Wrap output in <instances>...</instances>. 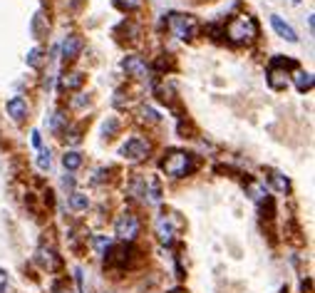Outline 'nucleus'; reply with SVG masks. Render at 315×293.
<instances>
[{"label":"nucleus","instance_id":"nucleus-18","mask_svg":"<svg viewBox=\"0 0 315 293\" xmlns=\"http://www.w3.org/2000/svg\"><path fill=\"white\" fill-rule=\"evenodd\" d=\"M139 114H142V122H146V124H154V122H159V114H156V110L154 107H142L139 110Z\"/></svg>","mask_w":315,"mask_h":293},{"label":"nucleus","instance_id":"nucleus-12","mask_svg":"<svg viewBox=\"0 0 315 293\" xmlns=\"http://www.w3.org/2000/svg\"><path fill=\"white\" fill-rule=\"evenodd\" d=\"M38 261H40L48 271H55V268L60 266V258L55 256V251H52V248H45V246L38 248Z\"/></svg>","mask_w":315,"mask_h":293},{"label":"nucleus","instance_id":"nucleus-22","mask_svg":"<svg viewBox=\"0 0 315 293\" xmlns=\"http://www.w3.org/2000/svg\"><path fill=\"white\" fill-rule=\"evenodd\" d=\"M38 166H40V169H50V166H52V156H50L48 149H42V152L38 154Z\"/></svg>","mask_w":315,"mask_h":293},{"label":"nucleus","instance_id":"nucleus-14","mask_svg":"<svg viewBox=\"0 0 315 293\" xmlns=\"http://www.w3.org/2000/svg\"><path fill=\"white\" fill-rule=\"evenodd\" d=\"M62 164H64V169H67V172L80 169V166H82V154H80V152H74V149L64 152V154H62Z\"/></svg>","mask_w":315,"mask_h":293},{"label":"nucleus","instance_id":"nucleus-2","mask_svg":"<svg viewBox=\"0 0 315 293\" xmlns=\"http://www.w3.org/2000/svg\"><path fill=\"white\" fill-rule=\"evenodd\" d=\"M162 169H164V174H169L174 179H182V176H186L196 169V159L186 152H169L162 159Z\"/></svg>","mask_w":315,"mask_h":293},{"label":"nucleus","instance_id":"nucleus-7","mask_svg":"<svg viewBox=\"0 0 315 293\" xmlns=\"http://www.w3.org/2000/svg\"><path fill=\"white\" fill-rule=\"evenodd\" d=\"M122 70L126 74H132V77H144V74L149 72L146 60H142L139 55H126L124 60H122Z\"/></svg>","mask_w":315,"mask_h":293},{"label":"nucleus","instance_id":"nucleus-25","mask_svg":"<svg viewBox=\"0 0 315 293\" xmlns=\"http://www.w3.org/2000/svg\"><path fill=\"white\" fill-rule=\"evenodd\" d=\"M117 127H120V124H117V120H114V117H112V120H107V122H104V134H110V137H112V134L117 132Z\"/></svg>","mask_w":315,"mask_h":293},{"label":"nucleus","instance_id":"nucleus-5","mask_svg":"<svg viewBox=\"0 0 315 293\" xmlns=\"http://www.w3.org/2000/svg\"><path fill=\"white\" fill-rule=\"evenodd\" d=\"M146 154H149V142L142 137H132L122 144V156L129 162H142V159H146Z\"/></svg>","mask_w":315,"mask_h":293},{"label":"nucleus","instance_id":"nucleus-28","mask_svg":"<svg viewBox=\"0 0 315 293\" xmlns=\"http://www.w3.org/2000/svg\"><path fill=\"white\" fill-rule=\"evenodd\" d=\"M84 102H87V97H77V100H74V107H82Z\"/></svg>","mask_w":315,"mask_h":293},{"label":"nucleus","instance_id":"nucleus-20","mask_svg":"<svg viewBox=\"0 0 315 293\" xmlns=\"http://www.w3.org/2000/svg\"><path fill=\"white\" fill-rule=\"evenodd\" d=\"M92 244H94L97 254H104V256H107V251H110V246H112V241H110L107 236H94V238H92Z\"/></svg>","mask_w":315,"mask_h":293},{"label":"nucleus","instance_id":"nucleus-1","mask_svg":"<svg viewBox=\"0 0 315 293\" xmlns=\"http://www.w3.org/2000/svg\"><path fill=\"white\" fill-rule=\"evenodd\" d=\"M226 35L236 45H248V42L256 40V35H258V22L253 20L251 15H238V18H234L228 22Z\"/></svg>","mask_w":315,"mask_h":293},{"label":"nucleus","instance_id":"nucleus-10","mask_svg":"<svg viewBox=\"0 0 315 293\" xmlns=\"http://www.w3.org/2000/svg\"><path fill=\"white\" fill-rule=\"evenodd\" d=\"M8 114L15 120V122H22L25 120V114H28V102L22 100V97H12L10 102H8Z\"/></svg>","mask_w":315,"mask_h":293},{"label":"nucleus","instance_id":"nucleus-3","mask_svg":"<svg viewBox=\"0 0 315 293\" xmlns=\"http://www.w3.org/2000/svg\"><path fill=\"white\" fill-rule=\"evenodd\" d=\"M196 18L194 15H182V12H169V28L176 38L182 40H189L196 35Z\"/></svg>","mask_w":315,"mask_h":293},{"label":"nucleus","instance_id":"nucleus-21","mask_svg":"<svg viewBox=\"0 0 315 293\" xmlns=\"http://www.w3.org/2000/svg\"><path fill=\"white\" fill-rule=\"evenodd\" d=\"M270 182H273V186H276L278 192H288V189H290L288 179H286V176H280V174H276V172L270 174Z\"/></svg>","mask_w":315,"mask_h":293},{"label":"nucleus","instance_id":"nucleus-19","mask_svg":"<svg viewBox=\"0 0 315 293\" xmlns=\"http://www.w3.org/2000/svg\"><path fill=\"white\" fill-rule=\"evenodd\" d=\"M25 60H28L30 68H40V65H42V50H40V48H32V50L28 52Z\"/></svg>","mask_w":315,"mask_h":293},{"label":"nucleus","instance_id":"nucleus-16","mask_svg":"<svg viewBox=\"0 0 315 293\" xmlns=\"http://www.w3.org/2000/svg\"><path fill=\"white\" fill-rule=\"evenodd\" d=\"M296 87H298V92H306V90H310L313 87V74L310 72H296Z\"/></svg>","mask_w":315,"mask_h":293},{"label":"nucleus","instance_id":"nucleus-29","mask_svg":"<svg viewBox=\"0 0 315 293\" xmlns=\"http://www.w3.org/2000/svg\"><path fill=\"white\" fill-rule=\"evenodd\" d=\"M58 293H72V288H60Z\"/></svg>","mask_w":315,"mask_h":293},{"label":"nucleus","instance_id":"nucleus-27","mask_svg":"<svg viewBox=\"0 0 315 293\" xmlns=\"http://www.w3.org/2000/svg\"><path fill=\"white\" fill-rule=\"evenodd\" d=\"M32 146H40V132H32Z\"/></svg>","mask_w":315,"mask_h":293},{"label":"nucleus","instance_id":"nucleus-17","mask_svg":"<svg viewBox=\"0 0 315 293\" xmlns=\"http://www.w3.org/2000/svg\"><path fill=\"white\" fill-rule=\"evenodd\" d=\"M64 122H67V112H62V110H60V112H55V117L50 120V130H52V132H62V130H64Z\"/></svg>","mask_w":315,"mask_h":293},{"label":"nucleus","instance_id":"nucleus-8","mask_svg":"<svg viewBox=\"0 0 315 293\" xmlns=\"http://www.w3.org/2000/svg\"><path fill=\"white\" fill-rule=\"evenodd\" d=\"M82 48H84V40L80 35H67L62 42V58L64 60H74L82 52Z\"/></svg>","mask_w":315,"mask_h":293},{"label":"nucleus","instance_id":"nucleus-31","mask_svg":"<svg viewBox=\"0 0 315 293\" xmlns=\"http://www.w3.org/2000/svg\"><path fill=\"white\" fill-rule=\"evenodd\" d=\"M293 2H300V0H293Z\"/></svg>","mask_w":315,"mask_h":293},{"label":"nucleus","instance_id":"nucleus-23","mask_svg":"<svg viewBox=\"0 0 315 293\" xmlns=\"http://www.w3.org/2000/svg\"><path fill=\"white\" fill-rule=\"evenodd\" d=\"M248 192H251L253 202H263V199H266V189H263L260 184H251V186H248Z\"/></svg>","mask_w":315,"mask_h":293},{"label":"nucleus","instance_id":"nucleus-13","mask_svg":"<svg viewBox=\"0 0 315 293\" xmlns=\"http://www.w3.org/2000/svg\"><path fill=\"white\" fill-rule=\"evenodd\" d=\"M84 84V74L82 72H70L60 77V87L62 90H80Z\"/></svg>","mask_w":315,"mask_h":293},{"label":"nucleus","instance_id":"nucleus-6","mask_svg":"<svg viewBox=\"0 0 315 293\" xmlns=\"http://www.w3.org/2000/svg\"><path fill=\"white\" fill-rule=\"evenodd\" d=\"M156 238L164 244V246H172L174 238H176V231H174V224H172V216L162 214L156 219Z\"/></svg>","mask_w":315,"mask_h":293},{"label":"nucleus","instance_id":"nucleus-15","mask_svg":"<svg viewBox=\"0 0 315 293\" xmlns=\"http://www.w3.org/2000/svg\"><path fill=\"white\" fill-rule=\"evenodd\" d=\"M70 206H72L74 212H87V206H90L87 194H82V192H72V196H70Z\"/></svg>","mask_w":315,"mask_h":293},{"label":"nucleus","instance_id":"nucleus-24","mask_svg":"<svg viewBox=\"0 0 315 293\" xmlns=\"http://www.w3.org/2000/svg\"><path fill=\"white\" fill-rule=\"evenodd\" d=\"M117 2V8H122V10H136L139 5H142V0H114Z\"/></svg>","mask_w":315,"mask_h":293},{"label":"nucleus","instance_id":"nucleus-26","mask_svg":"<svg viewBox=\"0 0 315 293\" xmlns=\"http://www.w3.org/2000/svg\"><path fill=\"white\" fill-rule=\"evenodd\" d=\"M0 293H8V274L0 268Z\"/></svg>","mask_w":315,"mask_h":293},{"label":"nucleus","instance_id":"nucleus-11","mask_svg":"<svg viewBox=\"0 0 315 293\" xmlns=\"http://www.w3.org/2000/svg\"><path fill=\"white\" fill-rule=\"evenodd\" d=\"M268 84H270L273 90H286V87H288L286 68H283V70H278L276 65H270V68H268Z\"/></svg>","mask_w":315,"mask_h":293},{"label":"nucleus","instance_id":"nucleus-9","mask_svg":"<svg viewBox=\"0 0 315 293\" xmlns=\"http://www.w3.org/2000/svg\"><path fill=\"white\" fill-rule=\"evenodd\" d=\"M270 25H273V30H276L283 40H288V42H298L296 30H293L288 22H283V20H280V15H270Z\"/></svg>","mask_w":315,"mask_h":293},{"label":"nucleus","instance_id":"nucleus-30","mask_svg":"<svg viewBox=\"0 0 315 293\" xmlns=\"http://www.w3.org/2000/svg\"><path fill=\"white\" fill-rule=\"evenodd\" d=\"M172 293H184V291H172Z\"/></svg>","mask_w":315,"mask_h":293},{"label":"nucleus","instance_id":"nucleus-4","mask_svg":"<svg viewBox=\"0 0 315 293\" xmlns=\"http://www.w3.org/2000/svg\"><path fill=\"white\" fill-rule=\"evenodd\" d=\"M114 234H117L122 241H134V238L139 236V219H136L132 212L120 214L117 221H114Z\"/></svg>","mask_w":315,"mask_h":293}]
</instances>
